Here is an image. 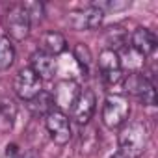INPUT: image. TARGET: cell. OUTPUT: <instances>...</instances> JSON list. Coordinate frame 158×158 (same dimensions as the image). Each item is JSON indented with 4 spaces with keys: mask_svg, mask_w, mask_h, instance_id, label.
I'll use <instances>...</instances> for the list:
<instances>
[{
    "mask_svg": "<svg viewBox=\"0 0 158 158\" xmlns=\"http://www.w3.org/2000/svg\"><path fill=\"white\" fill-rule=\"evenodd\" d=\"M119 154L125 158H139L149 145V128L143 121H130L119 130Z\"/></svg>",
    "mask_w": 158,
    "mask_h": 158,
    "instance_id": "obj_1",
    "label": "cell"
},
{
    "mask_svg": "<svg viewBox=\"0 0 158 158\" xmlns=\"http://www.w3.org/2000/svg\"><path fill=\"white\" fill-rule=\"evenodd\" d=\"M130 114V102L123 95H108L102 104V123L108 128H117L125 125Z\"/></svg>",
    "mask_w": 158,
    "mask_h": 158,
    "instance_id": "obj_2",
    "label": "cell"
},
{
    "mask_svg": "<svg viewBox=\"0 0 158 158\" xmlns=\"http://www.w3.org/2000/svg\"><path fill=\"white\" fill-rule=\"evenodd\" d=\"M125 91L128 95H134L136 99H139L145 106H154V102H156V91H154L152 82L145 74H141L138 71H132L127 74Z\"/></svg>",
    "mask_w": 158,
    "mask_h": 158,
    "instance_id": "obj_3",
    "label": "cell"
},
{
    "mask_svg": "<svg viewBox=\"0 0 158 158\" xmlns=\"http://www.w3.org/2000/svg\"><path fill=\"white\" fill-rule=\"evenodd\" d=\"M30 17H28V11L23 4H17L13 6L8 15H6V30H8V35L13 39V41H24L30 34Z\"/></svg>",
    "mask_w": 158,
    "mask_h": 158,
    "instance_id": "obj_4",
    "label": "cell"
},
{
    "mask_svg": "<svg viewBox=\"0 0 158 158\" xmlns=\"http://www.w3.org/2000/svg\"><path fill=\"white\" fill-rule=\"evenodd\" d=\"M104 21V13L93 6H88L84 10H74V11H69L67 13V24L73 28V30H95L102 24Z\"/></svg>",
    "mask_w": 158,
    "mask_h": 158,
    "instance_id": "obj_5",
    "label": "cell"
},
{
    "mask_svg": "<svg viewBox=\"0 0 158 158\" xmlns=\"http://www.w3.org/2000/svg\"><path fill=\"white\" fill-rule=\"evenodd\" d=\"M45 125H47V130H48L50 138L54 139V143H58V145L69 143L73 130H71V121L63 112H60L56 108L50 110L45 115Z\"/></svg>",
    "mask_w": 158,
    "mask_h": 158,
    "instance_id": "obj_6",
    "label": "cell"
},
{
    "mask_svg": "<svg viewBox=\"0 0 158 158\" xmlns=\"http://www.w3.org/2000/svg\"><path fill=\"white\" fill-rule=\"evenodd\" d=\"M15 93L26 102H30L41 93V78L30 67H24L19 71L15 78Z\"/></svg>",
    "mask_w": 158,
    "mask_h": 158,
    "instance_id": "obj_7",
    "label": "cell"
},
{
    "mask_svg": "<svg viewBox=\"0 0 158 158\" xmlns=\"http://www.w3.org/2000/svg\"><path fill=\"white\" fill-rule=\"evenodd\" d=\"M99 69H101V76L102 80L108 84V86H115L119 80H121V60H119V54L115 50H110V48H104L101 54H99Z\"/></svg>",
    "mask_w": 158,
    "mask_h": 158,
    "instance_id": "obj_8",
    "label": "cell"
},
{
    "mask_svg": "<svg viewBox=\"0 0 158 158\" xmlns=\"http://www.w3.org/2000/svg\"><path fill=\"white\" fill-rule=\"evenodd\" d=\"M95 106H97V97L91 89H80L71 112H73V119L78 125H88L89 119L95 114Z\"/></svg>",
    "mask_w": 158,
    "mask_h": 158,
    "instance_id": "obj_9",
    "label": "cell"
},
{
    "mask_svg": "<svg viewBox=\"0 0 158 158\" xmlns=\"http://www.w3.org/2000/svg\"><path fill=\"white\" fill-rule=\"evenodd\" d=\"M78 93H80V89H78L76 82H73V80H61V82H58L54 86V91L50 93V97H52L54 106H58L56 110L61 112V110L73 108Z\"/></svg>",
    "mask_w": 158,
    "mask_h": 158,
    "instance_id": "obj_10",
    "label": "cell"
},
{
    "mask_svg": "<svg viewBox=\"0 0 158 158\" xmlns=\"http://www.w3.org/2000/svg\"><path fill=\"white\" fill-rule=\"evenodd\" d=\"M130 45H132L134 52H138L141 58H145V56H149V54L154 52V48H156V37L147 28H136L132 32Z\"/></svg>",
    "mask_w": 158,
    "mask_h": 158,
    "instance_id": "obj_11",
    "label": "cell"
},
{
    "mask_svg": "<svg viewBox=\"0 0 158 158\" xmlns=\"http://www.w3.org/2000/svg\"><path fill=\"white\" fill-rule=\"evenodd\" d=\"M39 78H45V80H50L56 73V60L54 56L43 52V50H35L32 54V67H30Z\"/></svg>",
    "mask_w": 158,
    "mask_h": 158,
    "instance_id": "obj_12",
    "label": "cell"
},
{
    "mask_svg": "<svg viewBox=\"0 0 158 158\" xmlns=\"http://www.w3.org/2000/svg\"><path fill=\"white\" fill-rule=\"evenodd\" d=\"M17 119V104L10 97L0 99V132H10Z\"/></svg>",
    "mask_w": 158,
    "mask_h": 158,
    "instance_id": "obj_13",
    "label": "cell"
},
{
    "mask_svg": "<svg viewBox=\"0 0 158 158\" xmlns=\"http://www.w3.org/2000/svg\"><path fill=\"white\" fill-rule=\"evenodd\" d=\"M65 45H67V41H65V37L60 32H47L43 35V39H41V47H43L41 50L50 54V56L61 54L65 50Z\"/></svg>",
    "mask_w": 158,
    "mask_h": 158,
    "instance_id": "obj_14",
    "label": "cell"
},
{
    "mask_svg": "<svg viewBox=\"0 0 158 158\" xmlns=\"http://www.w3.org/2000/svg\"><path fill=\"white\" fill-rule=\"evenodd\" d=\"M15 61V48L10 37H0V73L8 71Z\"/></svg>",
    "mask_w": 158,
    "mask_h": 158,
    "instance_id": "obj_15",
    "label": "cell"
},
{
    "mask_svg": "<svg viewBox=\"0 0 158 158\" xmlns=\"http://www.w3.org/2000/svg\"><path fill=\"white\" fill-rule=\"evenodd\" d=\"M30 110L35 114V115H47L50 110H54V102H52V97L48 93H39L35 99L30 101Z\"/></svg>",
    "mask_w": 158,
    "mask_h": 158,
    "instance_id": "obj_16",
    "label": "cell"
},
{
    "mask_svg": "<svg viewBox=\"0 0 158 158\" xmlns=\"http://www.w3.org/2000/svg\"><path fill=\"white\" fill-rule=\"evenodd\" d=\"M73 54H74V60H76L78 67H80V71L84 73V76H88L89 74V65H91V52H89V48L84 43H78V45H74Z\"/></svg>",
    "mask_w": 158,
    "mask_h": 158,
    "instance_id": "obj_17",
    "label": "cell"
},
{
    "mask_svg": "<svg viewBox=\"0 0 158 158\" xmlns=\"http://www.w3.org/2000/svg\"><path fill=\"white\" fill-rule=\"evenodd\" d=\"M106 43H108V48L110 50H115L125 47L127 45V32L121 28V26H112L106 30Z\"/></svg>",
    "mask_w": 158,
    "mask_h": 158,
    "instance_id": "obj_18",
    "label": "cell"
},
{
    "mask_svg": "<svg viewBox=\"0 0 158 158\" xmlns=\"http://www.w3.org/2000/svg\"><path fill=\"white\" fill-rule=\"evenodd\" d=\"M89 6L101 10L102 13H106V11H121V10L130 8V0H102V2H91Z\"/></svg>",
    "mask_w": 158,
    "mask_h": 158,
    "instance_id": "obj_19",
    "label": "cell"
},
{
    "mask_svg": "<svg viewBox=\"0 0 158 158\" xmlns=\"http://www.w3.org/2000/svg\"><path fill=\"white\" fill-rule=\"evenodd\" d=\"M28 11V17H30V24H39L41 19H43V4L41 2H28V4H23Z\"/></svg>",
    "mask_w": 158,
    "mask_h": 158,
    "instance_id": "obj_20",
    "label": "cell"
},
{
    "mask_svg": "<svg viewBox=\"0 0 158 158\" xmlns=\"http://www.w3.org/2000/svg\"><path fill=\"white\" fill-rule=\"evenodd\" d=\"M4 158H26V152H24L17 143H10V145L6 147Z\"/></svg>",
    "mask_w": 158,
    "mask_h": 158,
    "instance_id": "obj_21",
    "label": "cell"
},
{
    "mask_svg": "<svg viewBox=\"0 0 158 158\" xmlns=\"http://www.w3.org/2000/svg\"><path fill=\"white\" fill-rule=\"evenodd\" d=\"M110 158H125V156H123V154H119V152H115V154H112Z\"/></svg>",
    "mask_w": 158,
    "mask_h": 158,
    "instance_id": "obj_22",
    "label": "cell"
}]
</instances>
